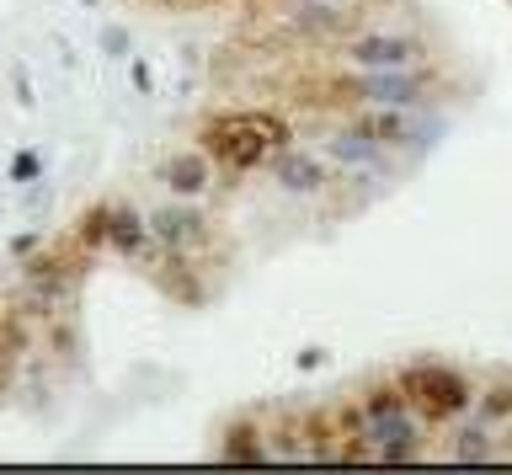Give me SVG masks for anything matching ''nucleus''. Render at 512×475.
<instances>
[{
    "mask_svg": "<svg viewBox=\"0 0 512 475\" xmlns=\"http://www.w3.org/2000/svg\"><path fill=\"white\" fill-rule=\"evenodd\" d=\"M320 155H326L331 166H352V171H379L384 166V145L368 139L352 118H342V129H331L320 139Z\"/></svg>",
    "mask_w": 512,
    "mask_h": 475,
    "instance_id": "2eb2a0df",
    "label": "nucleus"
},
{
    "mask_svg": "<svg viewBox=\"0 0 512 475\" xmlns=\"http://www.w3.org/2000/svg\"><path fill=\"white\" fill-rule=\"evenodd\" d=\"M336 54L352 70H406L427 65V43H416L411 33H347L336 38Z\"/></svg>",
    "mask_w": 512,
    "mask_h": 475,
    "instance_id": "423d86ee",
    "label": "nucleus"
},
{
    "mask_svg": "<svg viewBox=\"0 0 512 475\" xmlns=\"http://www.w3.org/2000/svg\"><path fill=\"white\" fill-rule=\"evenodd\" d=\"M128 75H134V86L139 91H150L155 81H150V65H144V59H134V65H128Z\"/></svg>",
    "mask_w": 512,
    "mask_h": 475,
    "instance_id": "393cba45",
    "label": "nucleus"
},
{
    "mask_svg": "<svg viewBox=\"0 0 512 475\" xmlns=\"http://www.w3.org/2000/svg\"><path fill=\"white\" fill-rule=\"evenodd\" d=\"M214 155L203 145H187V150H171L166 161L155 166V177L171 187V198H203L208 187H214Z\"/></svg>",
    "mask_w": 512,
    "mask_h": 475,
    "instance_id": "f8f14e48",
    "label": "nucleus"
},
{
    "mask_svg": "<svg viewBox=\"0 0 512 475\" xmlns=\"http://www.w3.org/2000/svg\"><path fill=\"white\" fill-rule=\"evenodd\" d=\"M299 433H304V459H326V465H363V449H352L342 422H336V406H310L299 411Z\"/></svg>",
    "mask_w": 512,
    "mask_h": 475,
    "instance_id": "9b49d317",
    "label": "nucleus"
},
{
    "mask_svg": "<svg viewBox=\"0 0 512 475\" xmlns=\"http://www.w3.org/2000/svg\"><path fill=\"white\" fill-rule=\"evenodd\" d=\"M438 97V75L427 65H406V70H342L326 81V102H336L342 113L352 107H427Z\"/></svg>",
    "mask_w": 512,
    "mask_h": 475,
    "instance_id": "7ed1b4c3",
    "label": "nucleus"
},
{
    "mask_svg": "<svg viewBox=\"0 0 512 475\" xmlns=\"http://www.w3.org/2000/svg\"><path fill=\"white\" fill-rule=\"evenodd\" d=\"M294 363H299L304 374H310V369H320V363H326V347H299V353H294Z\"/></svg>",
    "mask_w": 512,
    "mask_h": 475,
    "instance_id": "5701e85b",
    "label": "nucleus"
},
{
    "mask_svg": "<svg viewBox=\"0 0 512 475\" xmlns=\"http://www.w3.org/2000/svg\"><path fill=\"white\" fill-rule=\"evenodd\" d=\"M395 385L427 427L459 422V417H470V406H475V385L454 369V363H438V358H416L406 369H395Z\"/></svg>",
    "mask_w": 512,
    "mask_h": 475,
    "instance_id": "20e7f679",
    "label": "nucleus"
},
{
    "mask_svg": "<svg viewBox=\"0 0 512 475\" xmlns=\"http://www.w3.org/2000/svg\"><path fill=\"white\" fill-rule=\"evenodd\" d=\"M294 129L288 118L267 113V107H219L198 123V145L214 155L219 171L230 177H246V171H262L272 161V150H283Z\"/></svg>",
    "mask_w": 512,
    "mask_h": 475,
    "instance_id": "f257e3e1",
    "label": "nucleus"
},
{
    "mask_svg": "<svg viewBox=\"0 0 512 475\" xmlns=\"http://www.w3.org/2000/svg\"><path fill=\"white\" fill-rule=\"evenodd\" d=\"M272 182L283 187V193H294V198H320L326 193V182H331V166H326V155L320 150H299L294 139H288L283 150H272Z\"/></svg>",
    "mask_w": 512,
    "mask_h": 475,
    "instance_id": "9d476101",
    "label": "nucleus"
},
{
    "mask_svg": "<svg viewBox=\"0 0 512 475\" xmlns=\"http://www.w3.org/2000/svg\"><path fill=\"white\" fill-rule=\"evenodd\" d=\"M368 139H379L384 150H400V145H422L427 134H438L443 123H422V107H352L347 113Z\"/></svg>",
    "mask_w": 512,
    "mask_h": 475,
    "instance_id": "1a4fd4ad",
    "label": "nucleus"
},
{
    "mask_svg": "<svg viewBox=\"0 0 512 475\" xmlns=\"http://www.w3.org/2000/svg\"><path fill=\"white\" fill-rule=\"evenodd\" d=\"M214 459H224V465H267L272 449H267V422L256 417V411H246V417L224 422V433L214 443Z\"/></svg>",
    "mask_w": 512,
    "mask_h": 475,
    "instance_id": "4468645a",
    "label": "nucleus"
},
{
    "mask_svg": "<svg viewBox=\"0 0 512 475\" xmlns=\"http://www.w3.org/2000/svg\"><path fill=\"white\" fill-rule=\"evenodd\" d=\"M80 6H96V0H80Z\"/></svg>",
    "mask_w": 512,
    "mask_h": 475,
    "instance_id": "cd10ccee",
    "label": "nucleus"
},
{
    "mask_svg": "<svg viewBox=\"0 0 512 475\" xmlns=\"http://www.w3.org/2000/svg\"><path fill=\"white\" fill-rule=\"evenodd\" d=\"M155 283L166 289L176 305H187V310H198L203 299H208V289H203V278H198V267H192V251H160L155 257Z\"/></svg>",
    "mask_w": 512,
    "mask_h": 475,
    "instance_id": "dca6fc26",
    "label": "nucleus"
},
{
    "mask_svg": "<svg viewBox=\"0 0 512 475\" xmlns=\"http://www.w3.org/2000/svg\"><path fill=\"white\" fill-rule=\"evenodd\" d=\"M475 417L480 422H512V379H496V385L475 390Z\"/></svg>",
    "mask_w": 512,
    "mask_h": 475,
    "instance_id": "6ab92c4d",
    "label": "nucleus"
},
{
    "mask_svg": "<svg viewBox=\"0 0 512 475\" xmlns=\"http://www.w3.org/2000/svg\"><path fill=\"white\" fill-rule=\"evenodd\" d=\"M43 177V155L38 150H16L11 155V182H38Z\"/></svg>",
    "mask_w": 512,
    "mask_h": 475,
    "instance_id": "aec40b11",
    "label": "nucleus"
},
{
    "mask_svg": "<svg viewBox=\"0 0 512 475\" xmlns=\"http://www.w3.org/2000/svg\"><path fill=\"white\" fill-rule=\"evenodd\" d=\"M150 235H155L160 251H192V257H198V251L214 241V219L198 209V198H171L150 214Z\"/></svg>",
    "mask_w": 512,
    "mask_h": 475,
    "instance_id": "0eeeda50",
    "label": "nucleus"
},
{
    "mask_svg": "<svg viewBox=\"0 0 512 475\" xmlns=\"http://www.w3.org/2000/svg\"><path fill=\"white\" fill-rule=\"evenodd\" d=\"M75 342H80V337H75V321H54V326H48V347H54L59 358H70Z\"/></svg>",
    "mask_w": 512,
    "mask_h": 475,
    "instance_id": "412c9836",
    "label": "nucleus"
},
{
    "mask_svg": "<svg viewBox=\"0 0 512 475\" xmlns=\"http://www.w3.org/2000/svg\"><path fill=\"white\" fill-rule=\"evenodd\" d=\"M363 411V449L374 465H416L427 459V422L406 406L395 379H379L358 395Z\"/></svg>",
    "mask_w": 512,
    "mask_h": 475,
    "instance_id": "f03ea898",
    "label": "nucleus"
},
{
    "mask_svg": "<svg viewBox=\"0 0 512 475\" xmlns=\"http://www.w3.org/2000/svg\"><path fill=\"white\" fill-rule=\"evenodd\" d=\"M198 6H224V0H198Z\"/></svg>",
    "mask_w": 512,
    "mask_h": 475,
    "instance_id": "bb28decb",
    "label": "nucleus"
},
{
    "mask_svg": "<svg viewBox=\"0 0 512 475\" xmlns=\"http://www.w3.org/2000/svg\"><path fill=\"white\" fill-rule=\"evenodd\" d=\"M91 257H80V251L64 241V246H38L32 257H22V289L32 294V305H43V321L54 310L48 305H59V299H70L75 289V278H80V267H86Z\"/></svg>",
    "mask_w": 512,
    "mask_h": 475,
    "instance_id": "39448f33",
    "label": "nucleus"
},
{
    "mask_svg": "<svg viewBox=\"0 0 512 475\" xmlns=\"http://www.w3.org/2000/svg\"><path fill=\"white\" fill-rule=\"evenodd\" d=\"M150 6H171V11H192L198 0H150Z\"/></svg>",
    "mask_w": 512,
    "mask_h": 475,
    "instance_id": "a878e982",
    "label": "nucleus"
},
{
    "mask_svg": "<svg viewBox=\"0 0 512 475\" xmlns=\"http://www.w3.org/2000/svg\"><path fill=\"white\" fill-rule=\"evenodd\" d=\"M38 246H43V230H27V235H16V241H11V257H32Z\"/></svg>",
    "mask_w": 512,
    "mask_h": 475,
    "instance_id": "4be33fe9",
    "label": "nucleus"
},
{
    "mask_svg": "<svg viewBox=\"0 0 512 475\" xmlns=\"http://www.w3.org/2000/svg\"><path fill=\"white\" fill-rule=\"evenodd\" d=\"M102 49H107V54H123V49H128V33H123V27H107V33H102Z\"/></svg>",
    "mask_w": 512,
    "mask_h": 475,
    "instance_id": "b1692460",
    "label": "nucleus"
},
{
    "mask_svg": "<svg viewBox=\"0 0 512 475\" xmlns=\"http://www.w3.org/2000/svg\"><path fill=\"white\" fill-rule=\"evenodd\" d=\"M496 449H491V422H464L454 433V459L459 465H486Z\"/></svg>",
    "mask_w": 512,
    "mask_h": 475,
    "instance_id": "a211bd4d",
    "label": "nucleus"
},
{
    "mask_svg": "<svg viewBox=\"0 0 512 475\" xmlns=\"http://www.w3.org/2000/svg\"><path fill=\"white\" fill-rule=\"evenodd\" d=\"M107 219H112V203H91V209L75 214L70 246L80 251V257H96V251H107Z\"/></svg>",
    "mask_w": 512,
    "mask_h": 475,
    "instance_id": "f3484780",
    "label": "nucleus"
},
{
    "mask_svg": "<svg viewBox=\"0 0 512 475\" xmlns=\"http://www.w3.org/2000/svg\"><path fill=\"white\" fill-rule=\"evenodd\" d=\"M107 251L123 262H150L155 257V235H150V214H139L134 203H112V219H107Z\"/></svg>",
    "mask_w": 512,
    "mask_h": 475,
    "instance_id": "ddd939ff",
    "label": "nucleus"
},
{
    "mask_svg": "<svg viewBox=\"0 0 512 475\" xmlns=\"http://www.w3.org/2000/svg\"><path fill=\"white\" fill-rule=\"evenodd\" d=\"M358 17L363 11L347 6V0H294V6L283 11V27L304 43H336L358 27Z\"/></svg>",
    "mask_w": 512,
    "mask_h": 475,
    "instance_id": "6e6552de",
    "label": "nucleus"
}]
</instances>
